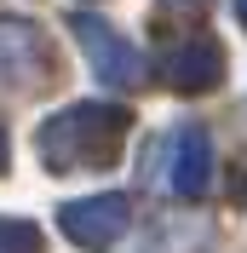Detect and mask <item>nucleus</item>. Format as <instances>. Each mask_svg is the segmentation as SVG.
<instances>
[{
  "label": "nucleus",
  "mask_w": 247,
  "mask_h": 253,
  "mask_svg": "<svg viewBox=\"0 0 247 253\" xmlns=\"http://www.w3.org/2000/svg\"><path fill=\"white\" fill-rule=\"evenodd\" d=\"M126 132H132V115H126L121 104H69V110H58V115L41 121L35 150H41V167H52V173L115 167Z\"/></svg>",
  "instance_id": "f257e3e1"
},
{
  "label": "nucleus",
  "mask_w": 247,
  "mask_h": 253,
  "mask_svg": "<svg viewBox=\"0 0 247 253\" xmlns=\"http://www.w3.org/2000/svg\"><path fill=\"white\" fill-rule=\"evenodd\" d=\"M69 35H75V46L86 52V63L98 69V81H104V86H115V92H121V86H138V81H144L138 46H132V41H121L104 17L75 12V17H69Z\"/></svg>",
  "instance_id": "f03ea898"
},
{
  "label": "nucleus",
  "mask_w": 247,
  "mask_h": 253,
  "mask_svg": "<svg viewBox=\"0 0 247 253\" xmlns=\"http://www.w3.org/2000/svg\"><path fill=\"white\" fill-rule=\"evenodd\" d=\"M161 81L184 98L213 92L224 81V46L207 29H184V41H167V52H161Z\"/></svg>",
  "instance_id": "7ed1b4c3"
},
{
  "label": "nucleus",
  "mask_w": 247,
  "mask_h": 253,
  "mask_svg": "<svg viewBox=\"0 0 247 253\" xmlns=\"http://www.w3.org/2000/svg\"><path fill=\"white\" fill-rule=\"evenodd\" d=\"M126 224H132V202L126 196H86V202H63L58 207V230L75 248H92V253H104V248H115V242L126 236Z\"/></svg>",
  "instance_id": "20e7f679"
},
{
  "label": "nucleus",
  "mask_w": 247,
  "mask_h": 253,
  "mask_svg": "<svg viewBox=\"0 0 247 253\" xmlns=\"http://www.w3.org/2000/svg\"><path fill=\"white\" fill-rule=\"evenodd\" d=\"M46 75H52V52L41 41V29L23 23V17H0V86L23 92Z\"/></svg>",
  "instance_id": "39448f33"
},
{
  "label": "nucleus",
  "mask_w": 247,
  "mask_h": 253,
  "mask_svg": "<svg viewBox=\"0 0 247 253\" xmlns=\"http://www.w3.org/2000/svg\"><path fill=\"white\" fill-rule=\"evenodd\" d=\"M213 184V138L201 132V126H178L172 132V190L178 196H207Z\"/></svg>",
  "instance_id": "423d86ee"
},
{
  "label": "nucleus",
  "mask_w": 247,
  "mask_h": 253,
  "mask_svg": "<svg viewBox=\"0 0 247 253\" xmlns=\"http://www.w3.org/2000/svg\"><path fill=\"white\" fill-rule=\"evenodd\" d=\"M41 248V230L29 219H0V253H35Z\"/></svg>",
  "instance_id": "0eeeda50"
},
{
  "label": "nucleus",
  "mask_w": 247,
  "mask_h": 253,
  "mask_svg": "<svg viewBox=\"0 0 247 253\" xmlns=\"http://www.w3.org/2000/svg\"><path fill=\"white\" fill-rule=\"evenodd\" d=\"M0 167H6V126H0Z\"/></svg>",
  "instance_id": "6e6552de"
},
{
  "label": "nucleus",
  "mask_w": 247,
  "mask_h": 253,
  "mask_svg": "<svg viewBox=\"0 0 247 253\" xmlns=\"http://www.w3.org/2000/svg\"><path fill=\"white\" fill-rule=\"evenodd\" d=\"M172 6H207V0H172Z\"/></svg>",
  "instance_id": "1a4fd4ad"
},
{
  "label": "nucleus",
  "mask_w": 247,
  "mask_h": 253,
  "mask_svg": "<svg viewBox=\"0 0 247 253\" xmlns=\"http://www.w3.org/2000/svg\"><path fill=\"white\" fill-rule=\"evenodd\" d=\"M242 202H247V184H242Z\"/></svg>",
  "instance_id": "9d476101"
}]
</instances>
